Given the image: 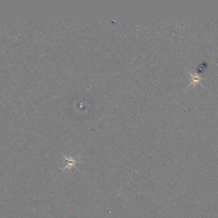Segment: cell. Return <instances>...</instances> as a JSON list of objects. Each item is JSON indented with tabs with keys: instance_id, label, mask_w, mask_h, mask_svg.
I'll use <instances>...</instances> for the list:
<instances>
[{
	"instance_id": "obj_1",
	"label": "cell",
	"mask_w": 218,
	"mask_h": 218,
	"mask_svg": "<svg viewBox=\"0 0 218 218\" xmlns=\"http://www.w3.org/2000/svg\"><path fill=\"white\" fill-rule=\"evenodd\" d=\"M67 165H76V163H77V160L76 159H74V158H67Z\"/></svg>"
}]
</instances>
